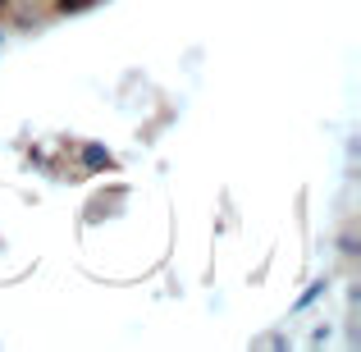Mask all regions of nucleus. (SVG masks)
Segmentation results:
<instances>
[{
	"instance_id": "nucleus-1",
	"label": "nucleus",
	"mask_w": 361,
	"mask_h": 352,
	"mask_svg": "<svg viewBox=\"0 0 361 352\" xmlns=\"http://www.w3.org/2000/svg\"><path fill=\"white\" fill-rule=\"evenodd\" d=\"M0 9H5V0H0Z\"/></svg>"
}]
</instances>
